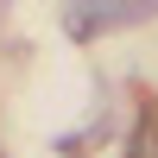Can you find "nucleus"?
Segmentation results:
<instances>
[{
	"mask_svg": "<svg viewBox=\"0 0 158 158\" xmlns=\"http://www.w3.org/2000/svg\"><path fill=\"white\" fill-rule=\"evenodd\" d=\"M127 158H158V127H152V120L139 127L133 139H127Z\"/></svg>",
	"mask_w": 158,
	"mask_h": 158,
	"instance_id": "obj_2",
	"label": "nucleus"
},
{
	"mask_svg": "<svg viewBox=\"0 0 158 158\" xmlns=\"http://www.w3.org/2000/svg\"><path fill=\"white\" fill-rule=\"evenodd\" d=\"M146 19V6H70V32H108V25H133Z\"/></svg>",
	"mask_w": 158,
	"mask_h": 158,
	"instance_id": "obj_1",
	"label": "nucleus"
}]
</instances>
